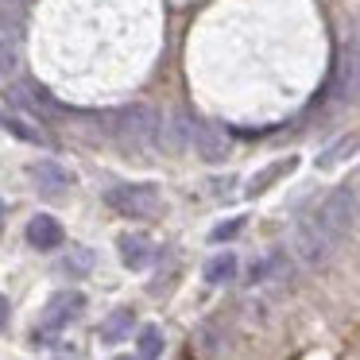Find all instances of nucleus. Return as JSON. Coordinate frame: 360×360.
I'll return each instance as SVG.
<instances>
[{"label":"nucleus","instance_id":"nucleus-6","mask_svg":"<svg viewBox=\"0 0 360 360\" xmlns=\"http://www.w3.org/2000/svg\"><path fill=\"white\" fill-rule=\"evenodd\" d=\"M8 101L16 105L24 117H32V120L51 117V112H55V105L47 101V94H43L39 86H12V89H8Z\"/></svg>","mask_w":360,"mask_h":360},{"label":"nucleus","instance_id":"nucleus-19","mask_svg":"<svg viewBox=\"0 0 360 360\" xmlns=\"http://www.w3.org/2000/svg\"><path fill=\"white\" fill-rule=\"evenodd\" d=\"M4 321H8V298L0 295V329H4Z\"/></svg>","mask_w":360,"mask_h":360},{"label":"nucleus","instance_id":"nucleus-4","mask_svg":"<svg viewBox=\"0 0 360 360\" xmlns=\"http://www.w3.org/2000/svg\"><path fill=\"white\" fill-rule=\"evenodd\" d=\"M337 97L341 101L360 97V35H352L341 51V63H337Z\"/></svg>","mask_w":360,"mask_h":360},{"label":"nucleus","instance_id":"nucleus-11","mask_svg":"<svg viewBox=\"0 0 360 360\" xmlns=\"http://www.w3.org/2000/svg\"><path fill=\"white\" fill-rule=\"evenodd\" d=\"M0 124L8 128L12 136L27 140V143H47V132H43V128L35 124L32 117H24V112H4V117H0Z\"/></svg>","mask_w":360,"mask_h":360},{"label":"nucleus","instance_id":"nucleus-7","mask_svg":"<svg viewBox=\"0 0 360 360\" xmlns=\"http://www.w3.org/2000/svg\"><path fill=\"white\" fill-rule=\"evenodd\" d=\"M190 140L202 151V159H225L229 155V132L221 124H194Z\"/></svg>","mask_w":360,"mask_h":360},{"label":"nucleus","instance_id":"nucleus-18","mask_svg":"<svg viewBox=\"0 0 360 360\" xmlns=\"http://www.w3.org/2000/svg\"><path fill=\"white\" fill-rule=\"evenodd\" d=\"M236 229H240V221H229V225H221L213 236H217V240H225V236H233V233H236Z\"/></svg>","mask_w":360,"mask_h":360},{"label":"nucleus","instance_id":"nucleus-13","mask_svg":"<svg viewBox=\"0 0 360 360\" xmlns=\"http://www.w3.org/2000/svg\"><path fill=\"white\" fill-rule=\"evenodd\" d=\"M128 329H132V310H117V314H112V318L101 326V337H105V341H117V337L128 333Z\"/></svg>","mask_w":360,"mask_h":360},{"label":"nucleus","instance_id":"nucleus-3","mask_svg":"<svg viewBox=\"0 0 360 360\" xmlns=\"http://www.w3.org/2000/svg\"><path fill=\"white\" fill-rule=\"evenodd\" d=\"M86 310V295L82 290H58L55 298L47 302V314H43V326H39V337H51V333H63L70 321L82 318Z\"/></svg>","mask_w":360,"mask_h":360},{"label":"nucleus","instance_id":"nucleus-16","mask_svg":"<svg viewBox=\"0 0 360 360\" xmlns=\"http://www.w3.org/2000/svg\"><path fill=\"white\" fill-rule=\"evenodd\" d=\"M356 136H349V140H341V143H333V148H326V155H321V167H329V163H337V159H345V151H352L356 148Z\"/></svg>","mask_w":360,"mask_h":360},{"label":"nucleus","instance_id":"nucleus-5","mask_svg":"<svg viewBox=\"0 0 360 360\" xmlns=\"http://www.w3.org/2000/svg\"><path fill=\"white\" fill-rule=\"evenodd\" d=\"M27 174H32V182L47 198L63 194V190L70 186V171H66L63 163H55V159H39V163H32V167H27Z\"/></svg>","mask_w":360,"mask_h":360},{"label":"nucleus","instance_id":"nucleus-12","mask_svg":"<svg viewBox=\"0 0 360 360\" xmlns=\"http://www.w3.org/2000/svg\"><path fill=\"white\" fill-rule=\"evenodd\" d=\"M20 43L16 39H0V78H12L20 70Z\"/></svg>","mask_w":360,"mask_h":360},{"label":"nucleus","instance_id":"nucleus-1","mask_svg":"<svg viewBox=\"0 0 360 360\" xmlns=\"http://www.w3.org/2000/svg\"><path fill=\"white\" fill-rule=\"evenodd\" d=\"M109 210H117L120 217H151L159 210V190L151 182H120L105 194Z\"/></svg>","mask_w":360,"mask_h":360},{"label":"nucleus","instance_id":"nucleus-14","mask_svg":"<svg viewBox=\"0 0 360 360\" xmlns=\"http://www.w3.org/2000/svg\"><path fill=\"white\" fill-rule=\"evenodd\" d=\"M159 352H163V333H159L155 326L140 329V356H143V360H155Z\"/></svg>","mask_w":360,"mask_h":360},{"label":"nucleus","instance_id":"nucleus-20","mask_svg":"<svg viewBox=\"0 0 360 360\" xmlns=\"http://www.w3.org/2000/svg\"><path fill=\"white\" fill-rule=\"evenodd\" d=\"M117 360H136V356H117Z\"/></svg>","mask_w":360,"mask_h":360},{"label":"nucleus","instance_id":"nucleus-8","mask_svg":"<svg viewBox=\"0 0 360 360\" xmlns=\"http://www.w3.org/2000/svg\"><path fill=\"white\" fill-rule=\"evenodd\" d=\"M27 244L32 248H39V252H51V248H58L63 244V225H58L51 213H39V217H32L27 221Z\"/></svg>","mask_w":360,"mask_h":360},{"label":"nucleus","instance_id":"nucleus-10","mask_svg":"<svg viewBox=\"0 0 360 360\" xmlns=\"http://www.w3.org/2000/svg\"><path fill=\"white\" fill-rule=\"evenodd\" d=\"M117 252H120V259H124L132 271H140V267H148L151 264V244L143 240V236H136V233H124L117 240Z\"/></svg>","mask_w":360,"mask_h":360},{"label":"nucleus","instance_id":"nucleus-9","mask_svg":"<svg viewBox=\"0 0 360 360\" xmlns=\"http://www.w3.org/2000/svg\"><path fill=\"white\" fill-rule=\"evenodd\" d=\"M349 221H352V194L349 190H333L329 202L321 205V225L329 233H341V229H349Z\"/></svg>","mask_w":360,"mask_h":360},{"label":"nucleus","instance_id":"nucleus-15","mask_svg":"<svg viewBox=\"0 0 360 360\" xmlns=\"http://www.w3.org/2000/svg\"><path fill=\"white\" fill-rule=\"evenodd\" d=\"M233 271H236V259H233V256H229V252H225V256L210 259V267H205V279H210V283H225V279H229V275H233Z\"/></svg>","mask_w":360,"mask_h":360},{"label":"nucleus","instance_id":"nucleus-17","mask_svg":"<svg viewBox=\"0 0 360 360\" xmlns=\"http://www.w3.org/2000/svg\"><path fill=\"white\" fill-rule=\"evenodd\" d=\"M290 167H295V159H283V163H279V167H267V171H264V174H259V179H252V190H264V186H267V182H271V179H279V174H287V171H290Z\"/></svg>","mask_w":360,"mask_h":360},{"label":"nucleus","instance_id":"nucleus-2","mask_svg":"<svg viewBox=\"0 0 360 360\" xmlns=\"http://www.w3.org/2000/svg\"><path fill=\"white\" fill-rule=\"evenodd\" d=\"M112 136L128 148H143V143L159 140V124H155V112L143 109V105H132V109H120L112 112Z\"/></svg>","mask_w":360,"mask_h":360},{"label":"nucleus","instance_id":"nucleus-21","mask_svg":"<svg viewBox=\"0 0 360 360\" xmlns=\"http://www.w3.org/2000/svg\"><path fill=\"white\" fill-rule=\"evenodd\" d=\"M0 213H4V210H0Z\"/></svg>","mask_w":360,"mask_h":360}]
</instances>
